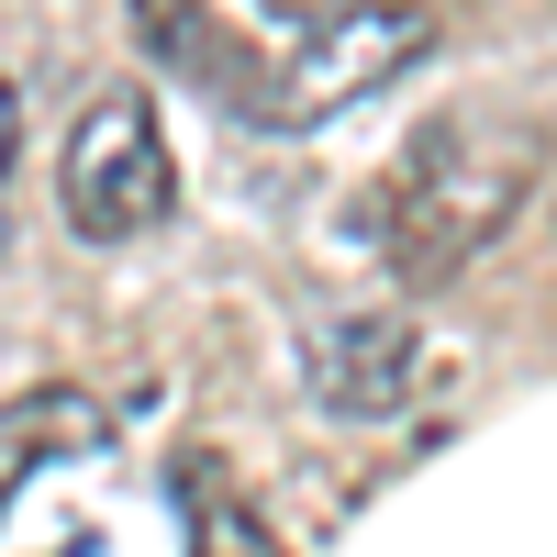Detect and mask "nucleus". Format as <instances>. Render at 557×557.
Instances as JSON below:
<instances>
[{
  "label": "nucleus",
  "instance_id": "nucleus-6",
  "mask_svg": "<svg viewBox=\"0 0 557 557\" xmlns=\"http://www.w3.org/2000/svg\"><path fill=\"white\" fill-rule=\"evenodd\" d=\"M178 491H190V557H278V535L246 491H223L212 469H178Z\"/></svg>",
  "mask_w": 557,
  "mask_h": 557
},
{
  "label": "nucleus",
  "instance_id": "nucleus-5",
  "mask_svg": "<svg viewBox=\"0 0 557 557\" xmlns=\"http://www.w3.org/2000/svg\"><path fill=\"white\" fill-rule=\"evenodd\" d=\"M112 446V412L89 401V391H34L0 412V502H12L23 469H45V457H101Z\"/></svg>",
  "mask_w": 557,
  "mask_h": 557
},
{
  "label": "nucleus",
  "instance_id": "nucleus-3",
  "mask_svg": "<svg viewBox=\"0 0 557 557\" xmlns=\"http://www.w3.org/2000/svg\"><path fill=\"white\" fill-rule=\"evenodd\" d=\"M424 45H435V12H412V0H346V12H312L290 57L246 78V112L257 123H323V112L368 101V89H391Z\"/></svg>",
  "mask_w": 557,
  "mask_h": 557
},
{
  "label": "nucleus",
  "instance_id": "nucleus-7",
  "mask_svg": "<svg viewBox=\"0 0 557 557\" xmlns=\"http://www.w3.org/2000/svg\"><path fill=\"white\" fill-rule=\"evenodd\" d=\"M12 146H23V101L0 89V178H12Z\"/></svg>",
  "mask_w": 557,
  "mask_h": 557
},
{
  "label": "nucleus",
  "instance_id": "nucleus-4",
  "mask_svg": "<svg viewBox=\"0 0 557 557\" xmlns=\"http://www.w3.org/2000/svg\"><path fill=\"white\" fill-rule=\"evenodd\" d=\"M412 368H424L412 323H401V312H357V323H335V335H323V357H312V401L346 412V424H380V412L412 401Z\"/></svg>",
  "mask_w": 557,
  "mask_h": 557
},
{
  "label": "nucleus",
  "instance_id": "nucleus-1",
  "mask_svg": "<svg viewBox=\"0 0 557 557\" xmlns=\"http://www.w3.org/2000/svg\"><path fill=\"white\" fill-rule=\"evenodd\" d=\"M524 190H535L524 134H435V146L401 168V190H391V268L401 278L469 268L502 223L524 212Z\"/></svg>",
  "mask_w": 557,
  "mask_h": 557
},
{
  "label": "nucleus",
  "instance_id": "nucleus-2",
  "mask_svg": "<svg viewBox=\"0 0 557 557\" xmlns=\"http://www.w3.org/2000/svg\"><path fill=\"white\" fill-rule=\"evenodd\" d=\"M57 201H67V235H89V246H134V235L168 223L178 168H168V123H157L146 89H101V101L67 123Z\"/></svg>",
  "mask_w": 557,
  "mask_h": 557
}]
</instances>
